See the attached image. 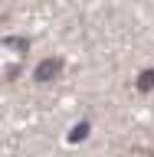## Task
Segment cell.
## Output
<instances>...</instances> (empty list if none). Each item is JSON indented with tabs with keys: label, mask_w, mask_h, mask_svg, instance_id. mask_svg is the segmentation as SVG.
<instances>
[{
	"label": "cell",
	"mask_w": 154,
	"mask_h": 157,
	"mask_svg": "<svg viewBox=\"0 0 154 157\" xmlns=\"http://www.w3.org/2000/svg\"><path fill=\"white\" fill-rule=\"evenodd\" d=\"M62 66H66V62H62L59 56H49V59H43V62L36 66V82H53V78H56L59 72H62Z\"/></svg>",
	"instance_id": "obj_1"
},
{
	"label": "cell",
	"mask_w": 154,
	"mask_h": 157,
	"mask_svg": "<svg viewBox=\"0 0 154 157\" xmlns=\"http://www.w3.org/2000/svg\"><path fill=\"white\" fill-rule=\"evenodd\" d=\"M151 88H154V69L141 72V78H138V92H151Z\"/></svg>",
	"instance_id": "obj_2"
},
{
	"label": "cell",
	"mask_w": 154,
	"mask_h": 157,
	"mask_svg": "<svg viewBox=\"0 0 154 157\" xmlns=\"http://www.w3.org/2000/svg\"><path fill=\"white\" fill-rule=\"evenodd\" d=\"M85 131H89V121H82V124L72 131V137H69V141H82V137H85Z\"/></svg>",
	"instance_id": "obj_3"
}]
</instances>
